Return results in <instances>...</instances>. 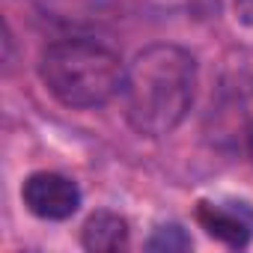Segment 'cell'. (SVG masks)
I'll return each instance as SVG.
<instances>
[{
    "instance_id": "cell-4",
    "label": "cell",
    "mask_w": 253,
    "mask_h": 253,
    "mask_svg": "<svg viewBox=\"0 0 253 253\" xmlns=\"http://www.w3.org/2000/svg\"><path fill=\"white\" fill-rule=\"evenodd\" d=\"M197 220H200V226L211 238L223 241L226 247H244L250 241V220L238 209L214 206V203H200L197 206Z\"/></svg>"
},
{
    "instance_id": "cell-2",
    "label": "cell",
    "mask_w": 253,
    "mask_h": 253,
    "mask_svg": "<svg viewBox=\"0 0 253 253\" xmlns=\"http://www.w3.org/2000/svg\"><path fill=\"white\" fill-rule=\"evenodd\" d=\"M125 66L116 51L95 39H60L39 57L45 89L66 107L92 110L122 95Z\"/></svg>"
},
{
    "instance_id": "cell-1",
    "label": "cell",
    "mask_w": 253,
    "mask_h": 253,
    "mask_svg": "<svg viewBox=\"0 0 253 253\" xmlns=\"http://www.w3.org/2000/svg\"><path fill=\"white\" fill-rule=\"evenodd\" d=\"M197 95V60L179 45H149L125 69L122 107L143 137L179 128Z\"/></svg>"
},
{
    "instance_id": "cell-5",
    "label": "cell",
    "mask_w": 253,
    "mask_h": 253,
    "mask_svg": "<svg viewBox=\"0 0 253 253\" xmlns=\"http://www.w3.org/2000/svg\"><path fill=\"white\" fill-rule=\"evenodd\" d=\"M84 247L95 253L125 250L128 247V220L116 211H92L84 223Z\"/></svg>"
},
{
    "instance_id": "cell-6",
    "label": "cell",
    "mask_w": 253,
    "mask_h": 253,
    "mask_svg": "<svg viewBox=\"0 0 253 253\" xmlns=\"http://www.w3.org/2000/svg\"><path fill=\"white\" fill-rule=\"evenodd\" d=\"M191 235L179 226V223H164L152 232V238L146 241V250H161V253H176V250H191Z\"/></svg>"
},
{
    "instance_id": "cell-3",
    "label": "cell",
    "mask_w": 253,
    "mask_h": 253,
    "mask_svg": "<svg viewBox=\"0 0 253 253\" xmlns=\"http://www.w3.org/2000/svg\"><path fill=\"white\" fill-rule=\"evenodd\" d=\"M21 200L30 214L42 220H69L81 209V188L63 173H33L24 179Z\"/></svg>"
},
{
    "instance_id": "cell-7",
    "label": "cell",
    "mask_w": 253,
    "mask_h": 253,
    "mask_svg": "<svg viewBox=\"0 0 253 253\" xmlns=\"http://www.w3.org/2000/svg\"><path fill=\"white\" fill-rule=\"evenodd\" d=\"M232 9H235L238 24L253 27V0H232Z\"/></svg>"
}]
</instances>
